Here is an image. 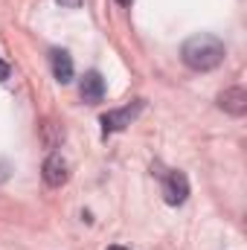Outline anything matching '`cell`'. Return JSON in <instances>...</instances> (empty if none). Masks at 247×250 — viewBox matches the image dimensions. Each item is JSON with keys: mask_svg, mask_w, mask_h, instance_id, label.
Returning a JSON list of instances; mask_svg holds the SVG:
<instances>
[{"mask_svg": "<svg viewBox=\"0 0 247 250\" xmlns=\"http://www.w3.org/2000/svg\"><path fill=\"white\" fill-rule=\"evenodd\" d=\"M9 172H12V166H9V163H6V160L0 157V184H3L6 178H9Z\"/></svg>", "mask_w": 247, "mask_h": 250, "instance_id": "cell-8", "label": "cell"}, {"mask_svg": "<svg viewBox=\"0 0 247 250\" xmlns=\"http://www.w3.org/2000/svg\"><path fill=\"white\" fill-rule=\"evenodd\" d=\"M67 178H70V172H67V160H64L62 154H50L47 160H44V181H47V187L59 189L67 184Z\"/></svg>", "mask_w": 247, "mask_h": 250, "instance_id": "cell-5", "label": "cell"}, {"mask_svg": "<svg viewBox=\"0 0 247 250\" xmlns=\"http://www.w3.org/2000/svg\"><path fill=\"white\" fill-rule=\"evenodd\" d=\"M56 3H62L64 9H79L82 6V0H56Z\"/></svg>", "mask_w": 247, "mask_h": 250, "instance_id": "cell-9", "label": "cell"}, {"mask_svg": "<svg viewBox=\"0 0 247 250\" xmlns=\"http://www.w3.org/2000/svg\"><path fill=\"white\" fill-rule=\"evenodd\" d=\"M218 105H221L227 114L242 117V114L247 111V93H245V87H230V90H224V93L218 96Z\"/></svg>", "mask_w": 247, "mask_h": 250, "instance_id": "cell-6", "label": "cell"}, {"mask_svg": "<svg viewBox=\"0 0 247 250\" xmlns=\"http://www.w3.org/2000/svg\"><path fill=\"white\" fill-rule=\"evenodd\" d=\"M117 3H123V6H131V3H134V0H117Z\"/></svg>", "mask_w": 247, "mask_h": 250, "instance_id": "cell-12", "label": "cell"}, {"mask_svg": "<svg viewBox=\"0 0 247 250\" xmlns=\"http://www.w3.org/2000/svg\"><path fill=\"white\" fill-rule=\"evenodd\" d=\"M181 56H184L186 67H192V70H212V67H218L224 62L227 50H224L221 38H215L209 32H198V35L184 41Z\"/></svg>", "mask_w": 247, "mask_h": 250, "instance_id": "cell-1", "label": "cell"}, {"mask_svg": "<svg viewBox=\"0 0 247 250\" xmlns=\"http://www.w3.org/2000/svg\"><path fill=\"white\" fill-rule=\"evenodd\" d=\"M50 64H53V76L67 84V82H73V59L64 53V50H53L50 53Z\"/></svg>", "mask_w": 247, "mask_h": 250, "instance_id": "cell-7", "label": "cell"}, {"mask_svg": "<svg viewBox=\"0 0 247 250\" xmlns=\"http://www.w3.org/2000/svg\"><path fill=\"white\" fill-rule=\"evenodd\" d=\"M79 93H82V99H84L87 105L102 102V96H105V79H102V73H99V70L84 73V79H82V84H79Z\"/></svg>", "mask_w": 247, "mask_h": 250, "instance_id": "cell-4", "label": "cell"}, {"mask_svg": "<svg viewBox=\"0 0 247 250\" xmlns=\"http://www.w3.org/2000/svg\"><path fill=\"white\" fill-rule=\"evenodd\" d=\"M6 79H9V64L0 59V82H6Z\"/></svg>", "mask_w": 247, "mask_h": 250, "instance_id": "cell-10", "label": "cell"}, {"mask_svg": "<svg viewBox=\"0 0 247 250\" xmlns=\"http://www.w3.org/2000/svg\"><path fill=\"white\" fill-rule=\"evenodd\" d=\"M108 250H128V248H123V245H114V248H108Z\"/></svg>", "mask_w": 247, "mask_h": 250, "instance_id": "cell-11", "label": "cell"}, {"mask_svg": "<svg viewBox=\"0 0 247 250\" xmlns=\"http://www.w3.org/2000/svg\"><path fill=\"white\" fill-rule=\"evenodd\" d=\"M163 198L172 207L184 204L186 198H189V181H186L184 172H169L166 175V181H163Z\"/></svg>", "mask_w": 247, "mask_h": 250, "instance_id": "cell-3", "label": "cell"}, {"mask_svg": "<svg viewBox=\"0 0 247 250\" xmlns=\"http://www.w3.org/2000/svg\"><path fill=\"white\" fill-rule=\"evenodd\" d=\"M143 111V99H137L134 105H125L120 111H108L105 117H102V131L105 134H117V131H123L128 125L137 120V114Z\"/></svg>", "mask_w": 247, "mask_h": 250, "instance_id": "cell-2", "label": "cell"}]
</instances>
